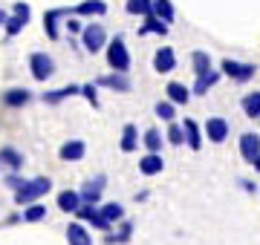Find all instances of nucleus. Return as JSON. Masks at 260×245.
I'll return each instance as SVG.
<instances>
[{
  "mask_svg": "<svg viewBox=\"0 0 260 245\" xmlns=\"http://www.w3.org/2000/svg\"><path fill=\"white\" fill-rule=\"evenodd\" d=\"M95 87H99V84H84V87H81V95H84V98H87L90 104H93V107H99V95H95Z\"/></svg>",
  "mask_w": 260,
  "mask_h": 245,
  "instance_id": "4c0bfd02",
  "label": "nucleus"
},
{
  "mask_svg": "<svg viewBox=\"0 0 260 245\" xmlns=\"http://www.w3.org/2000/svg\"><path fill=\"white\" fill-rule=\"evenodd\" d=\"M49 190H52V179H47V176L29 179L20 190H15V205L26 208V205H32V202H38L41 196H47Z\"/></svg>",
  "mask_w": 260,
  "mask_h": 245,
  "instance_id": "f257e3e1",
  "label": "nucleus"
},
{
  "mask_svg": "<svg viewBox=\"0 0 260 245\" xmlns=\"http://www.w3.org/2000/svg\"><path fill=\"white\" fill-rule=\"evenodd\" d=\"M130 236H133V222L130 219H121L119 234H107V245H124V242H130Z\"/></svg>",
  "mask_w": 260,
  "mask_h": 245,
  "instance_id": "bb28decb",
  "label": "nucleus"
},
{
  "mask_svg": "<svg viewBox=\"0 0 260 245\" xmlns=\"http://www.w3.org/2000/svg\"><path fill=\"white\" fill-rule=\"evenodd\" d=\"M73 95H81V87L78 84H67V87H58V90H49V93H44L41 98H44V104L55 107V104L67 101V98H73Z\"/></svg>",
  "mask_w": 260,
  "mask_h": 245,
  "instance_id": "4468645a",
  "label": "nucleus"
},
{
  "mask_svg": "<svg viewBox=\"0 0 260 245\" xmlns=\"http://www.w3.org/2000/svg\"><path fill=\"white\" fill-rule=\"evenodd\" d=\"M182 127H185V144L191 150H200V147H203V139H205V130H200V124H197L194 118H185Z\"/></svg>",
  "mask_w": 260,
  "mask_h": 245,
  "instance_id": "aec40b11",
  "label": "nucleus"
},
{
  "mask_svg": "<svg viewBox=\"0 0 260 245\" xmlns=\"http://www.w3.org/2000/svg\"><path fill=\"white\" fill-rule=\"evenodd\" d=\"M162 142H165V139H162V133H159L156 127H148L145 136H142V144L148 147V153H162Z\"/></svg>",
  "mask_w": 260,
  "mask_h": 245,
  "instance_id": "c85d7f7f",
  "label": "nucleus"
},
{
  "mask_svg": "<svg viewBox=\"0 0 260 245\" xmlns=\"http://www.w3.org/2000/svg\"><path fill=\"white\" fill-rule=\"evenodd\" d=\"M240 156L249 165H254V159L260 156V136L257 133H243L240 136Z\"/></svg>",
  "mask_w": 260,
  "mask_h": 245,
  "instance_id": "f8f14e48",
  "label": "nucleus"
},
{
  "mask_svg": "<svg viewBox=\"0 0 260 245\" xmlns=\"http://www.w3.org/2000/svg\"><path fill=\"white\" fill-rule=\"evenodd\" d=\"M67 29H70V32H84V26H81V20H78V15H70V18H67Z\"/></svg>",
  "mask_w": 260,
  "mask_h": 245,
  "instance_id": "58836bf2",
  "label": "nucleus"
},
{
  "mask_svg": "<svg viewBox=\"0 0 260 245\" xmlns=\"http://www.w3.org/2000/svg\"><path fill=\"white\" fill-rule=\"evenodd\" d=\"M81 47L90 52V55H95V52H102L104 47H107V32H104L102 23H87L81 32Z\"/></svg>",
  "mask_w": 260,
  "mask_h": 245,
  "instance_id": "7ed1b4c3",
  "label": "nucleus"
},
{
  "mask_svg": "<svg viewBox=\"0 0 260 245\" xmlns=\"http://www.w3.org/2000/svg\"><path fill=\"white\" fill-rule=\"evenodd\" d=\"M240 185H243V190H249V193H254V190H257V185H254V182H249V179H240Z\"/></svg>",
  "mask_w": 260,
  "mask_h": 245,
  "instance_id": "ea45409f",
  "label": "nucleus"
},
{
  "mask_svg": "<svg viewBox=\"0 0 260 245\" xmlns=\"http://www.w3.org/2000/svg\"><path fill=\"white\" fill-rule=\"evenodd\" d=\"M136 147H139V130H136V124H124V130H121V150L133 153Z\"/></svg>",
  "mask_w": 260,
  "mask_h": 245,
  "instance_id": "a878e982",
  "label": "nucleus"
},
{
  "mask_svg": "<svg viewBox=\"0 0 260 245\" xmlns=\"http://www.w3.org/2000/svg\"><path fill=\"white\" fill-rule=\"evenodd\" d=\"M20 219H23V214H12V217L6 219V225H18Z\"/></svg>",
  "mask_w": 260,
  "mask_h": 245,
  "instance_id": "a19ab883",
  "label": "nucleus"
},
{
  "mask_svg": "<svg viewBox=\"0 0 260 245\" xmlns=\"http://www.w3.org/2000/svg\"><path fill=\"white\" fill-rule=\"evenodd\" d=\"M107 64H110V69H116V72H127L130 69V52H127V47H124V38H121V35H116V38L107 44Z\"/></svg>",
  "mask_w": 260,
  "mask_h": 245,
  "instance_id": "f03ea898",
  "label": "nucleus"
},
{
  "mask_svg": "<svg viewBox=\"0 0 260 245\" xmlns=\"http://www.w3.org/2000/svg\"><path fill=\"white\" fill-rule=\"evenodd\" d=\"M240 107H243V115H246V118H260V90L243 95Z\"/></svg>",
  "mask_w": 260,
  "mask_h": 245,
  "instance_id": "b1692460",
  "label": "nucleus"
},
{
  "mask_svg": "<svg viewBox=\"0 0 260 245\" xmlns=\"http://www.w3.org/2000/svg\"><path fill=\"white\" fill-rule=\"evenodd\" d=\"M84 153H87V144H84L81 139H70V142L61 144L58 156H61V161H81Z\"/></svg>",
  "mask_w": 260,
  "mask_h": 245,
  "instance_id": "dca6fc26",
  "label": "nucleus"
},
{
  "mask_svg": "<svg viewBox=\"0 0 260 245\" xmlns=\"http://www.w3.org/2000/svg\"><path fill=\"white\" fill-rule=\"evenodd\" d=\"M220 81V72L217 69H211V72H205V75H197V84H194V95H208V90H211L214 84Z\"/></svg>",
  "mask_w": 260,
  "mask_h": 245,
  "instance_id": "cd10ccee",
  "label": "nucleus"
},
{
  "mask_svg": "<svg viewBox=\"0 0 260 245\" xmlns=\"http://www.w3.org/2000/svg\"><path fill=\"white\" fill-rule=\"evenodd\" d=\"M23 153L18 150V147H0V168L12 170V173H18V170H23Z\"/></svg>",
  "mask_w": 260,
  "mask_h": 245,
  "instance_id": "2eb2a0df",
  "label": "nucleus"
},
{
  "mask_svg": "<svg viewBox=\"0 0 260 245\" xmlns=\"http://www.w3.org/2000/svg\"><path fill=\"white\" fill-rule=\"evenodd\" d=\"M104 188H107V176H95V179L84 182V188H81V199H84V202H90V205H99V202H102Z\"/></svg>",
  "mask_w": 260,
  "mask_h": 245,
  "instance_id": "9d476101",
  "label": "nucleus"
},
{
  "mask_svg": "<svg viewBox=\"0 0 260 245\" xmlns=\"http://www.w3.org/2000/svg\"><path fill=\"white\" fill-rule=\"evenodd\" d=\"M130 15H150L153 12V0H127Z\"/></svg>",
  "mask_w": 260,
  "mask_h": 245,
  "instance_id": "c9c22d12",
  "label": "nucleus"
},
{
  "mask_svg": "<svg viewBox=\"0 0 260 245\" xmlns=\"http://www.w3.org/2000/svg\"><path fill=\"white\" fill-rule=\"evenodd\" d=\"M44 219H47V205L32 202V205L23 208V222H44Z\"/></svg>",
  "mask_w": 260,
  "mask_h": 245,
  "instance_id": "2f4dec72",
  "label": "nucleus"
},
{
  "mask_svg": "<svg viewBox=\"0 0 260 245\" xmlns=\"http://www.w3.org/2000/svg\"><path fill=\"white\" fill-rule=\"evenodd\" d=\"M191 66H194V75H205V72H211V55L203 52V49H197L194 55H191Z\"/></svg>",
  "mask_w": 260,
  "mask_h": 245,
  "instance_id": "c756f323",
  "label": "nucleus"
},
{
  "mask_svg": "<svg viewBox=\"0 0 260 245\" xmlns=\"http://www.w3.org/2000/svg\"><path fill=\"white\" fill-rule=\"evenodd\" d=\"M254 170H257V173H260V156H257V159H254Z\"/></svg>",
  "mask_w": 260,
  "mask_h": 245,
  "instance_id": "37998d69",
  "label": "nucleus"
},
{
  "mask_svg": "<svg viewBox=\"0 0 260 245\" xmlns=\"http://www.w3.org/2000/svg\"><path fill=\"white\" fill-rule=\"evenodd\" d=\"M64 234H67V242L70 245H93V236H90V231L81 222H70Z\"/></svg>",
  "mask_w": 260,
  "mask_h": 245,
  "instance_id": "6ab92c4d",
  "label": "nucleus"
},
{
  "mask_svg": "<svg viewBox=\"0 0 260 245\" xmlns=\"http://www.w3.org/2000/svg\"><path fill=\"white\" fill-rule=\"evenodd\" d=\"M81 205H84L81 190H61V193H58V208H61L64 214H75Z\"/></svg>",
  "mask_w": 260,
  "mask_h": 245,
  "instance_id": "412c9836",
  "label": "nucleus"
},
{
  "mask_svg": "<svg viewBox=\"0 0 260 245\" xmlns=\"http://www.w3.org/2000/svg\"><path fill=\"white\" fill-rule=\"evenodd\" d=\"M29 69H32V78L35 81H49L52 72H55V61L47 52H32L29 55Z\"/></svg>",
  "mask_w": 260,
  "mask_h": 245,
  "instance_id": "20e7f679",
  "label": "nucleus"
},
{
  "mask_svg": "<svg viewBox=\"0 0 260 245\" xmlns=\"http://www.w3.org/2000/svg\"><path fill=\"white\" fill-rule=\"evenodd\" d=\"M139 35H168V23L156 15H145V23L139 26Z\"/></svg>",
  "mask_w": 260,
  "mask_h": 245,
  "instance_id": "5701e85b",
  "label": "nucleus"
},
{
  "mask_svg": "<svg viewBox=\"0 0 260 245\" xmlns=\"http://www.w3.org/2000/svg\"><path fill=\"white\" fill-rule=\"evenodd\" d=\"M223 75H229L232 81H237V84H246V81H251V78L257 75V66L254 64H240V61L225 58L223 61Z\"/></svg>",
  "mask_w": 260,
  "mask_h": 245,
  "instance_id": "39448f33",
  "label": "nucleus"
},
{
  "mask_svg": "<svg viewBox=\"0 0 260 245\" xmlns=\"http://www.w3.org/2000/svg\"><path fill=\"white\" fill-rule=\"evenodd\" d=\"M165 93H168V98H171L174 104H188V101H191V93H194V90H188V87L179 84V81H171V84L165 87Z\"/></svg>",
  "mask_w": 260,
  "mask_h": 245,
  "instance_id": "393cba45",
  "label": "nucleus"
},
{
  "mask_svg": "<svg viewBox=\"0 0 260 245\" xmlns=\"http://www.w3.org/2000/svg\"><path fill=\"white\" fill-rule=\"evenodd\" d=\"M99 208H102L104 219H110V222H121V219H124V208H121L119 202H104V205H99Z\"/></svg>",
  "mask_w": 260,
  "mask_h": 245,
  "instance_id": "72a5a7b5",
  "label": "nucleus"
},
{
  "mask_svg": "<svg viewBox=\"0 0 260 245\" xmlns=\"http://www.w3.org/2000/svg\"><path fill=\"white\" fill-rule=\"evenodd\" d=\"M150 15L162 18L165 23H174V18H177V12H174V3H171V0H153V12H150Z\"/></svg>",
  "mask_w": 260,
  "mask_h": 245,
  "instance_id": "7c9ffc66",
  "label": "nucleus"
},
{
  "mask_svg": "<svg viewBox=\"0 0 260 245\" xmlns=\"http://www.w3.org/2000/svg\"><path fill=\"white\" fill-rule=\"evenodd\" d=\"M29 18H32V9H29V3H15L12 6V18L6 20V35L9 38H15V35H20L23 32V26L29 23Z\"/></svg>",
  "mask_w": 260,
  "mask_h": 245,
  "instance_id": "423d86ee",
  "label": "nucleus"
},
{
  "mask_svg": "<svg viewBox=\"0 0 260 245\" xmlns=\"http://www.w3.org/2000/svg\"><path fill=\"white\" fill-rule=\"evenodd\" d=\"M6 20H9V15H6V12L0 9V26H6Z\"/></svg>",
  "mask_w": 260,
  "mask_h": 245,
  "instance_id": "79ce46f5",
  "label": "nucleus"
},
{
  "mask_svg": "<svg viewBox=\"0 0 260 245\" xmlns=\"http://www.w3.org/2000/svg\"><path fill=\"white\" fill-rule=\"evenodd\" d=\"M107 12V3L104 0H84V3H78L73 9V15H78V18H93V15H104Z\"/></svg>",
  "mask_w": 260,
  "mask_h": 245,
  "instance_id": "4be33fe9",
  "label": "nucleus"
},
{
  "mask_svg": "<svg viewBox=\"0 0 260 245\" xmlns=\"http://www.w3.org/2000/svg\"><path fill=\"white\" fill-rule=\"evenodd\" d=\"M32 101V93H29L26 87H12L3 93V104L9 107V110H20V107H26Z\"/></svg>",
  "mask_w": 260,
  "mask_h": 245,
  "instance_id": "ddd939ff",
  "label": "nucleus"
},
{
  "mask_svg": "<svg viewBox=\"0 0 260 245\" xmlns=\"http://www.w3.org/2000/svg\"><path fill=\"white\" fill-rule=\"evenodd\" d=\"M165 139H168V144H174V147L185 144V127H182V124H177V121H171V127H168V133H165Z\"/></svg>",
  "mask_w": 260,
  "mask_h": 245,
  "instance_id": "473e14b6",
  "label": "nucleus"
},
{
  "mask_svg": "<svg viewBox=\"0 0 260 245\" xmlns=\"http://www.w3.org/2000/svg\"><path fill=\"white\" fill-rule=\"evenodd\" d=\"M162 168H165L162 153H145L139 159V173H145V176H156V173H162Z\"/></svg>",
  "mask_w": 260,
  "mask_h": 245,
  "instance_id": "f3484780",
  "label": "nucleus"
},
{
  "mask_svg": "<svg viewBox=\"0 0 260 245\" xmlns=\"http://www.w3.org/2000/svg\"><path fill=\"white\" fill-rule=\"evenodd\" d=\"M95 84H99V87H107V90H113V93H130V78H127V72H116V69H113L110 75L95 78Z\"/></svg>",
  "mask_w": 260,
  "mask_h": 245,
  "instance_id": "9b49d317",
  "label": "nucleus"
},
{
  "mask_svg": "<svg viewBox=\"0 0 260 245\" xmlns=\"http://www.w3.org/2000/svg\"><path fill=\"white\" fill-rule=\"evenodd\" d=\"M75 214H78V219H81V222H90V225L99 228V231H110V228H113V222H110V219H104V214H102V208H99V205L84 202Z\"/></svg>",
  "mask_w": 260,
  "mask_h": 245,
  "instance_id": "0eeeda50",
  "label": "nucleus"
},
{
  "mask_svg": "<svg viewBox=\"0 0 260 245\" xmlns=\"http://www.w3.org/2000/svg\"><path fill=\"white\" fill-rule=\"evenodd\" d=\"M3 185H6V188H12V190H20L23 188V185H26V179H23V176H18V173H6V176H3Z\"/></svg>",
  "mask_w": 260,
  "mask_h": 245,
  "instance_id": "e433bc0d",
  "label": "nucleus"
},
{
  "mask_svg": "<svg viewBox=\"0 0 260 245\" xmlns=\"http://www.w3.org/2000/svg\"><path fill=\"white\" fill-rule=\"evenodd\" d=\"M156 115L162 118V121H174V118H177V104L171 101V98H168V101H159L156 104Z\"/></svg>",
  "mask_w": 260,
  "mask_h": 245,
  "instance_id": "f704fd0d",
  "label": "nucleus"
},
{
  "mask_svg": "<svg viewBox=\"0 0 260 245\" xmlns=\"http://www.w3.org/2000/svg\"><path fill=\"white\" fill-rule=\"evenodd\" d=\"M153 69H156L159 75L174 72V69H177V55H174V49L171 47H159L156 55H153Z\"/></svg>",
  "mask_w": 260,
  "mask_h": 245,
  "instance_id": "1a4fd4ad",
  "label": "nucleus"
},
{
  "mask_svg": "<svg viewBox=\"0 0 260 245\" xmlns=\"http://www.w3.org/2000/svg\"><path fill=\"white\" fill-rule=\"evenodd\" d=\"M73 12L70 9H49L44 15V29H47V38L49 40H58V20L61 18H70Z\"/></svg>",
  "mask_w": 260,
  "mask_h": 245,
  "instance_id": "a211bd4d",
  "label": "nucleus"
},
{
  "mask_svg": "<svg viewBox=\"0 0 260 245\" xmlns=\"http://www.w3.org/2000/svg\"><path fill=\"white\" fill-rule=\"evenodd\" d=\"M205 139L214 144H223L225 139H229V133H232V127H229V121L225 118H220V115H211L208 121H205Z\"/></svg>",
  "mask_w": 260,
  "mask_h": 245,
  "instance_id": "6e6552de",
  "label": "nucleus"
}]
</instances>
